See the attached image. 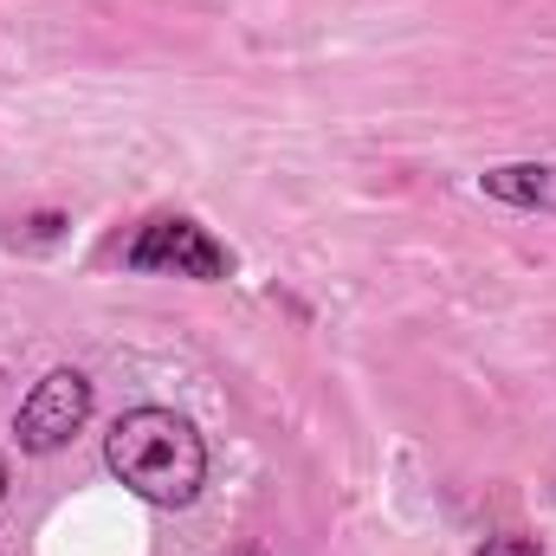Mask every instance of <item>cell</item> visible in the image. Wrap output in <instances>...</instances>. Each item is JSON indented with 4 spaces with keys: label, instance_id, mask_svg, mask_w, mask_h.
I'll use <instances>...</instances> for the list:
<instances>
[{
    "label": "cell",
    "instance_id": "6da1fadb",
    "mask_svg": "<svg viewBox=\"0 0 556 556\" xmlns=\"http://www.w3.org/2000/svg\"><path fill=\"white\" fill-rule=\"evenodd\" d=\"M104 466L162 511H181L207 485V446L175 408H130L104 433Z\"/></svg>",
    "mask_w": 556,
    "mask_h": 556
},
{
    "label": "cell",
    "instance_id": "7a4b0ae2",
    "mask_svg": "<svg viewBox=\"0 0 556 556\" xmlns=\"http://www.w3.org/2000/svg\"><path fill=\"white\" fill-rule=\"evenodd\" d=\"M124 266L130 273H175V278H227L233 273V253L201 220L162 214V220H149L137 240L124 247Z\"/></svg>",
    "mask_w": 556,
    "mask_h": 556
},
{
    "label": "cell",
    "instance_id": "3957f363",
    "mask_svg": "<svg viewBox=\"0 0 556 556\" xmlns=\"http://www.w3.org/2000/svg\"><path fill=\"white\" fill-rule=\"evenodd\" d=\"M91 420V382L78 369H52L46 382H33V395L13 415V440L26 453H59L72 446V433Z\"/></svg>",
    "mask_w": 556,
    "mask_h": 556
},
{
    "label": "cell",
    "instance_id": "277c9868",
    "mask_svg": "<svg viewBox=\"0 0 556 556\" xmlns=\"http://www.w3.org/2000/svg\"><path fill=\"white\" fill-rule=\"evenodd\" d=\"M479 194L525 214H556V162H498L479 175Z\"/></svg>",
    "mask_w": 556,
    "mask_h": 556
},
{
    "label": "cell",
    "instance_id": "5b68a950",
    "mask_svg": "<svg viewBox=\"0 0 556 556\" xmlns=\"http://www.w3.org/2000/svg\"><path fill=\"white\" fill-rule=\"evenodd\" d=\"M472 556H544L538 538H525V531H505V538H485Z\"/></svg>",
    "mask_w": 556,
    "mask_h": 556
},
{
    "label": "cell",
    "instance_id": "8992f818",
    "mask_svg": "<svg viewBox=\"0 0 556 556\" xmlns=\"http://www.w3.org/2000/svg\"><path fill=\"white\" fill-rule=\"evenodd\" d=\"M233 556H266V544H240Z\"/></svg>",
    "mask_w": 556,
    "mask_h": 556
},
{
    "label": "cell",
    "instance_id": "52a82bcc",
    "mask_svg": "<svg viewBox=\"0 0 556 556\" xmlns=\"http://www.w3.org/2000/svg\"><path fill=\"white\" fill-rule=\"evenodd\" d=\"M0 498H7V459H0Z\"/></svg>",
    "mask_w": 556,
    "mask_h": 556
}]
</instances>
